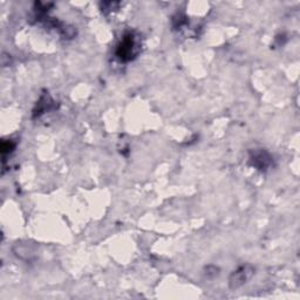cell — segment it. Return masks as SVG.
Instances as JSON below:
<instances>
[{"mask_svg":"<svg viewBox=\"0 0 300 300\" xmlns=\"http://www.w3.org/2000/svg\"><path fill=\"white\" fill-rule=\"evenodd\" d=\"M141 52V38L136 32H127L122 37L121 41L116 47L117 59L121 63H130L135 60Z\"/></svg>","mask_w":300,"mask_h":300,"instance_id":"obj_1","label":"cell"},{"mask_svg":"<svg viewBox=\"0 0 300 300\" xmlns=\"http://www.w3.org/2000/svg\"><path fill=\"white\" fill-rule=\"evenodd\" d=\"M249 164L259 171H266L273 165V157L265 149H254L249 154Z\"/></svg>","mask_w":300,"mask_h":300,"instance_id":"obj_2","label":"cell"},{"mask_svg":"<svg viewBox=\"0 0 300 300\" xmlns=\"http://www.w3.org/2000/svg\"><path fill=\"white\" fill-rule=\"evenodd\" d=\"M255 274V267L251 265H242L233 271L229 277V286L231 290H237L247 283Z\"/></svg>","mask_w":300,"mask_h":300,"instance_id":"obj_3","label":"cell"},{"mask_svg":"<svg viewBox=\"0 0 300 300\" xmlns=\"http://www.w3.org/2000/svg\"><path fill=\"white\" fill-rule=\"evenodd\" d=\"M55 102L52 100L48 94H43V95L40 97V100L37 102V106H35L34 110H33V117H39L41 116L42 114L47 113V111L52 110L55 108Z\"/></svg>","mask_w":300,"mask_h":300,"instance_id":"obj_4","label":"cell"},{"mask_svg":"<svg viewBox=\"0 0 300 300\" xmlns=\"http://www.w3.org/2000/svg\"><path fill=\"white\" fill-rule=\"evenodd\" d=\"M14 149H16V143H14L12 140L3 141V143H2L3 157H5L6 155H10Z\"/></svg>","mask_w":300,"mask_h":300,"instance_id":"obj_5","label":"cell"},{"mask_svg":"<svg viewBox=\"0 0 300 300\" xmlns=\"http://www.w3.org/2000/svg\"><path fill=\"white\" fill-rule=\"evenodd\" d=\"M120 3H113V2H108V3H102L101 4V10L104 14L111 12V11L117 10V7L120 6Z\"/></svg>","mask_w":300,"mask_h":300,"instance_id":"obj_6","label":"cell"},{"mask_svg":"<svg viewBox=\"0 0 300 300\" xmlns=\"http://www.w3.org/2000/svg\"><path fill=\"white\" fill-rule=\"evenodd\" d=\"M218 273H219V269L214 265L208 266L207 269H205V276H207V278H215L218 276Z\"/></svg>","mask_w":300,"mask_h":300,"instance_id":"obj_7","label":"cell"}]
</instances>
